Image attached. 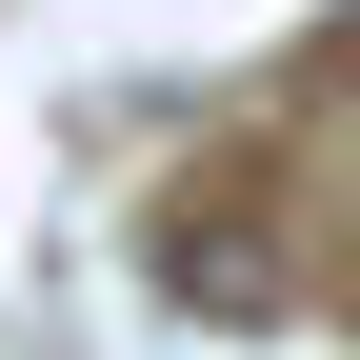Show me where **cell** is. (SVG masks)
<instances>
[{
  "label": "cell",
  "instance_id": "cell-1",
  "mask_svg": "<svg viewBox=\"0 0 360 360\" xmlns=\"http://www.w3.org/2000/svg\"><path fill=\"white\" fill-rule=\"evenodd\" d=\"M160 300H220V321H260V300H281V260H260V240H200V220H180V240H160Z\"/></svg>",
  "mask_w": 360,
  "mask_h": 360
}]
</instances>
